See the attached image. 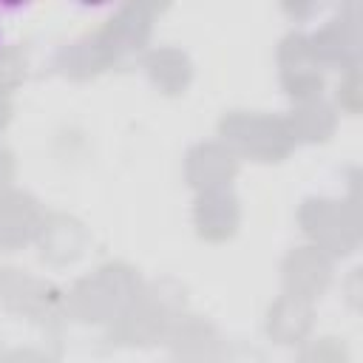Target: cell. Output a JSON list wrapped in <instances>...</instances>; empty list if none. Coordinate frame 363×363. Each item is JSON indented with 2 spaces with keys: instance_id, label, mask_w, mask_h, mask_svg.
<instances>
[{
  "instance_id": "cell-5",
  "label": "cell",
  "mask_w": 363,
  "mask_h": 363,
  "mask_svg": "<svg viewBox=\"0 0 363 363\" xmlns=\"http://www.w3.org/2000/svg\"><path fill=\"white\" fill-rule=\"evenodd\" d=\"M0 306L11 315L54 326L65 318V292L26 269L0 267Z\"/></svg>"
},
{
  "instance_id": "cell-23",
  "label": "cell",
  "mask_w": 363,
  "mask_h": 363,
  "mask_svg": "<svg viewBox=\"0 0 363 363\" xmlns=\"http://www.w3.org/2000/svg\"><path fill=\"white\" fill-rule=\"evenodd\" d=\"M11 179H14V153L0 139V190H6L11 184Z\"/></svg>"
},
{
  "instance_id": "cell-3",
  "label": "cell",
  "mask_w": 363,
  "mask_h": 363,
  "mask_svg": "<svg viewBox=\"0 0 363 363\" xmlns=\"http://www.w3.org/2000/svg\"><path fill=\"white\" fill-rule=\"evenodd\" d=\"M218 142L227 145L235 156H247L264 164L284 162L298 145L286 116L264 111H227L218 119Z\"/></svg>"
},
{
  "instance_id": "cell-20",
  "label": "cell",
  "mask_w": 363,
  "mask_h": 363,
  "mask_svg": "<svg viewBox=\"0 0 363 363\" xmlns=\"http://www.w3.org/2000/svg\"><path fill=\"white\" fill-rule=\"evenodd\" d=\"M337 105L349 116L360 113V74H357V68L343 71V77L337 82Z\"/></svg>"
},
{
  "instance_id": "cell-11",
  "label": "cell",
  "mask_w": 363,
  "mask_h": 363,
  "mask_svg": "<svg viewBox=\"0 0 363 363\" xmlns=\"http://www.w3.org/2000/svg\"><path fill=\"white\" fill-rule=\"evenodd\" d=\"M238 176V156L221 142H196L184 153V182L193 190L230 187Z\"/></svg>"
},
{
  "instance_id": "cell-4",
  "label": "cell",
  "mask_w": 363,
  "mask_h": 363,
  "mask_svg": "<svg viewBox=\"0 0 363 363\" xmlns=\"http://www.w3.org/2000/svg\"><path fill=\"white\" fill-rule=\"evenodd\" d=\"M298 224L312 247L323 250L329 258H346L357 250V216L349 199L306 196L298 207Z\"/></svg>"
},
{
  "instance_id": "cell-6",
  "label": "cell",
  "mask_w": 363,
  "mask_h": 363,
  "mask_svg": "<svg viewBox=\"0 0 363 363\" xmlns=\"http://www.w3.org/2000/svg\"><path fill=\"white\" fill-rule=\"evenodd\" d=\"M278 68H281V88L286 96L295 102L318 99L323 94V68L318 65L312 48H309V34L303 31H289L278 43Z\"/></svg>"
},
{
  "instance_id": "cell-7",
  "label": "cell",
  "mask_w": 363,
  "mask_h": 363,
  "mask_svg": "<svg viewBox=\"0 0 363 363\" xmlns=\"http://www.w3.org/2000/svg\"><path fill=\"white\" fill-rule=\"evenodd\" d=\"M153 14H156V6L128 3V6H119L102 23V28L96 34H99L102 45L108 48L113 65H119V62L145 51L147 40H150V31H153Z\"/></svg>"
},
{
  "instance_id": "cell-15",
  "label": "cell",
  "mask_w": 363,
  "mask_h": 363,
  "mask_svg": "<svg viewBox=\"0 0 363 363\" xmlns=\"http://www.w3.org/2000/svg\"><path fill=\"white\" fill-rule=\"evenodd\" d=\"M312 326H315L312 301H303V298H295V295H286V292L278 295L269 303L267 320H264L267 335L278 346H301V343H306Z\"/></svg>"
},
{
  "instance_id": "cell-9",
  "label": "cell",
  "mask_w": 363,
  "mask_h": 363,
  "mask_svg": "<svg viewBox=\"0 0 363 363\" xmlns=\"http://www.w3.org/2000/svg\"><path fill=\"white\" fill-rule=\"evenodd\" d=\"M332 258L312 247V244H303V247H292L284 261H281V281H284V292L286 295H295V298H303V301H318L329 284H332Z\"/></svg>"
},
{
  "instance_id": "cell-13",
  "label": "cell",
  "mask_w": 363,
  "mask_h": 363,
  "mask_svg": "<svg viewBox=\"0 0 363 363\" xmlns=\"http://www.w3.org/2000/svg\"><path fill=\"white\" fill-rule=\"evenodd\" d=\"M37 247H40V258L54 264V267H65L74 264L85 247H88V230L85 224L71 216V213H45L40 233H37Z\"/></svg>"
},
{
  "instance_id": "cell-26",
  "label": "cell",
  "mask_w": 363,
  "mask_h": 363,
  "mask_svg": "<svg viewBox=\"0 0 363 363\" xmlns=\"http://www.w3.org/2000/svg\"><path fill=\"white\" fill-rule=\"evenodd\" d=\"M170 363H190V360H179V357H173V360H170Z\"/></svg>"
},
{
  "instance_id": "cell-10",
  "label": "cell",
  "mask_w": 363,
  "mask_h": 363,
  "mask_svg": "<svg viewBox=\"0 0 363 363\" xmlns=\"http://www.w3.org/2000/svg\"><path fill=\"white\" fill-rule=\"evenodd\" d=\"M241 224V201L230 187H218V190H201L193 201V227L196 235L210 241V244H221L230 241L238 233Z\"/></svg>"
},
{
  "instance_id": "cell-8",
  "label": "cell",
  "mask_w": 363,
  "mask_h": 363,
  "mask_svg": "<svg viewBox=\"0 0 363 363\" xmlns=\"http://www.w3.org/2000/svg\"><path fill=\"white\" fill-rule=\"evenodd\" d=\"M309 48H312L318 65H337L343 71L357 68V62H360L357 6L349 3L332 20H326L315 34H309Z\"/></svg>"
},
{
  "instance_id": "cell-25",
  "label": "cell",
  "mask_w": 363,
  "mask_h": 363,
  "mask_svg": "<svg viewBox=\"0 0 363 363\" xmlns=\"http://www.w3.org/2000/svg\"><path fill=\"white\" fill-rule=\"evenodd\" d=\"M6 357H9V352H6V346H3V340H0V363H6Z\"/></svg>"
},
{
  "instance_id": "cell-19",
  "label": "cell",
  "mask_w": 363,
  "mask_h": 363,
  "mask_svg": "<svg viewBox=\"0 0 363 363\" xmlns=\"http://www.w3.org/2000/svg\"><path fill=\"white\" fill-rule=\"evenodd\" d=\"M295 363H349V349L340 337L323 335V337L303 343Z\"/></svg>"
},
{
  "instance_id": "cell-12",
  "label": "cell",
  "mask_w": 363,
  "mask_h": 363,
  "mask_svg": "<svg viewBox=\"0 0 363 363\" xmlns=\"http://www.w3.org/2000/svg\"><path fill=\"white\" fill-rule=\"evenodd\" d=\"M40 201L17 187L0 190V250H23L28 241L37 238L43 224Z\"/></svg>"
},
{
  "instance_id": "cell-16",
  "label": "cell",
  "mask_w": 363,
  "mask_h": 363,
  "mask_svg": "<svg viewBox=\"0 0 363 363\" xmlns=\"http://www.w3.org/2000/svg\"><path fill=\"white\" fill-rule=\"evenodd\" d=\"M54 68L62 77L82 82V79L99 77L105 68H113V62H111L108 48L102 45L99 34L94 31V34H82V37L60 45L54 54Z\"/></svg>"
},
{
  "instance_id": "cell-22",
  "label": "cell",
  "mask_w": 363,
  "mask_h": 363,
  "mask_svg": "<svg viewBox=\"0 0 363 363\" xmlns=\"http://www.w3.org/2000/svg\"><path fill=\"white\" fill-rule=\"evenodd\" d=\"M6 363H60L57 357L45 354L43 349H34V346H17L9 352Z\"/></svg>"
},
{
  "instance_id": "cell-14",
  "label": "cell",
  "mask_w": 363,
  "mask_h": 363,
  "mask_svg": "<svg viewBox=\"0 0 363 363\" xmlns=\"http://www.w3.org/2000/svg\"><path fill=\"white\" fill-rule=\"evenodd\" d=\"M224 335L218 332V326L201 315H190V312H182L164 343L173 349V354L179 360H190V363H213L224 346Z\"/></svg>"
},
{
  "instance_id": "cell-21",
  "label": "cell",
  "mask_w": 363,
  "mask_h": 363,
  "mask_svg": "<svg viewBox=\"0 0 363 363\" xmlns=\"http://www.w3.org/2000/svg\"><path fill=\"white\" fill-rule=\"evenodd\" d=\"M213 363H267V360H264L261 349L235 337V340H224V346H221V352Z\"/></svg>"
},
{
  "instance_id": "cell-17",
  "label": "cell",
  "mask_w": 363,
  "mask_h": 363,
  "mask_svg": "<svg viewBox=\"0 0 363 363\" xmlns=\"http://www.w3.org/2000/svg\"><path fill=\"white\" fill-rule=\"evenodd\" d=\"M145 74L153 82V88H159L167 96H179L187 91L193 79V60L187 57V51L176 45H159L145 54Z\"/></svg>"
},
{
  "instance_id": "cell-1",
  "label": "cell",
  "mask_w": 363,
  "mask_h": 363,
  "mask_svg": "<svg viewBox=\"0 0 363 363\" xmlns=\"http://www.w3.org/2000/svg\"><path fill=\"white\" fill-rule=\"evenodd\" d=\"M184 286L173 278L150 281L142 292L108 323V337L119 346H156L164 343L173 320L184 312Z\"/></svg>"
},
{
  "instance_id": "cell-18",
  "label": "cell",
  "mask_w": 363,
  "mask_h": 363,
  "mask_svg": "<svg viewBox=\"0 0 363 363\" xmlns=\"http://www.w3.org/2000/svg\"><path fill=\"white\" fill-rule=\"evenodd\" d=\"M286 122H289V130H292L295 142L323 145L337 130V111L323 96H318V99L295 102L292 111L286 113Z\"/></svg>"
},
{
  "instance_id": "cell-24",
  "label": "cell",
  "mask_w": 363,
  "mask_h": 363,
  "mask_svg": "<svg viewBox=\"0 0 363 363\" xmlns=\"http://www.w3.org/2000/svg\"><path fill=\"white\" fill-rule=\"evenodd\" d=\"M11 113H14V105H11V91H6L0 85V130L11 122Z\"/></svg>"
},
{
  "instance_id": "cell-2",
  "label": "cell",
  "mask_w": 363,
  "mask_h": 363,
  "mask_svg": "<svg viewBox=\"0 0 363 363\" xmlns=\"http://www.w3.org/2000/svg\"><path fill=\"white\" fill-rule=\"evenodd\" d=\"M142 286L145 281L136 267L108 261L65 292V315L82 323H111L142 292Z\"/></svg>"
}]
</instances>
